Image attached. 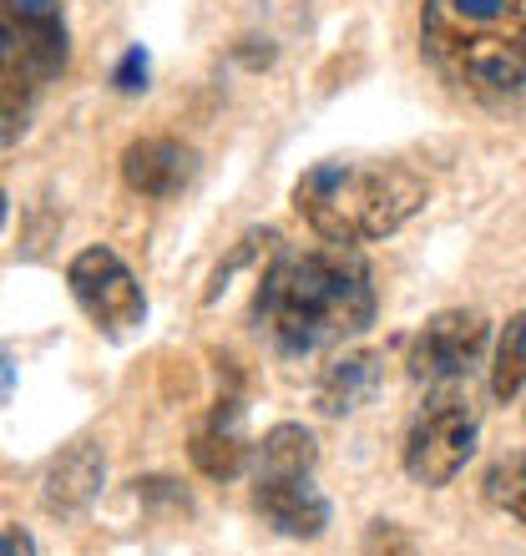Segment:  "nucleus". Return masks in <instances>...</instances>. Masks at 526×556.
Segmentation results:
<instances>
[{
  "label": "nucleus",
  "instance_id": "nucleus-1",
  "mask_svg": "<svg viewBox=\"0 0 526 556\" xmlns=\"http://www.w3.org/2000/svg\"><path fill=\"white\" fill-rule=\"evenodd\" d=\"M253 319L284 359L339 350L375 324V283L360 249H284L259 274Z\"/></svg>",
  "mask_w": 526,
  "mask_h": 556
},
{
  "label": "nucleus",
  "instance_id": "nucleus-2",
  "mask_svg": "<svg viewBox=\"0 0 526 556\" xmlns=\"http://www.w3.org/2000/svg\"><path fill=\"white\" fill-rule=\"evenodd\" d=\"M421 46L430 66L466 97L486 106L522 102V0H425Z\"/></svg>",
  "mask_w": 526,
  "mask_h": 556
},
{
  "label": "nucleus",
  "instance_id": "nucleus-3",
  "mask_svg": "<svg viewBox=\"0 0 526 556\" xmlns=\"http://www.w3.org/2000/svg\"><path fill=\"white\" fill-rule=\"evenodd\" d=\"M430 203L425 177L405 162H370V157H329L314 162L293 182V213L324 238V243H375L405 228Z\"/></svg>",
  "mask_w": 526,
  "mask_h": 556
},
{
  "label": "nucleus",
  "instance_id": "nucleus-4",
  "mask_svg": "<svg viewBox=\"0 0 526 556\" xmlns=\"http://www.w3.org/2000/svg\"><path fill=\"white\" fill-rule=\"evenodd\" d=\"M476 435H481V400H476L471 380L430 384V395L405 430V451H400L405 476L415 485H430V491L451 485L476 455Z\"/></svg>",
  "mask_w": 526,
  "mask_h": 556
},
{
  "label": "nucleus",
  "instance_id": "nucleus-5",
  "mask_svg": "<svg viewBox=\"0 0 526 556\" xmlns=\"http://www.w3.org/2000/svg\"><path fill=\"white\" fill-rule=\"evenodd\" d=\"M66 283H72V299L82 304V314L102 334H132L147 319V293L137 283V274L122 264V253L102 249V243L76 253L72 268H66Z\"/></svg>",
  "mask_w": 526,
  "mask_h": 556
},
{
  "label": "nucleus",
  "instance_id": "nucleus-6",
  "mask_svg": "<svg viewBox=\"0 0 526 556\" xmlns=\"http://www.w3.org/2000/svg\"><path fill=\"white\" fill-rule=\"evenodd\" d=\"M486 344H491V324L476 308H446L436 319H425V329L410 344V375L421 384L471 380L486 359Z\"/></svg>",
  "mask_w": 526,
  "mask_h": 556
},
{
  "label": "nucleus",
  "instance_id": "nucleus-7",
  "mask_svg": "<svg viewBox=\"0 0 526 556\" xmlns=\"http://www.w3.org/2000/svg\"><path fill=\"white\" fill-rule=\"evenodd\" d=\"M253 511L289 542H320L329 527V496L309 466H253Z\"/></svg>",
  "mask_w": 526,
  "mask_h": 556
},
{
  "label": "nucleus",
  "instance_id": "nucleus-8",
  "mask_svg": "<svg viewBox=\"0 0 526 556\" xmlns=\"http://www.w3.org/2000/svg\"><path fill=\"white\" fill-rule=\"evenodd\" d=\"M122 177H127L132 192L162 203V198H177L198 177V152L177 137H137L122 152Z\"/></svg>",
  "mask_w": 526,
  "mask_h": 556
},
{
  "label": "nucleus",
  "instance_id": "nucleus-9",
  "mask_svg": "<svg viewBox=\"0 0 526 556\" xmlns=\"http://www.w3.org/2000/svg\"><path fill=\"white\" fill-rule=\"evenodd\" d=\"M102 485H107L102 445L76 440L72 451H61L51 460V470H46V481H41V501H46V511H57V516H82L91 501L102 496Z\"/></svg>",
  "mask_w": 526,
  "mask_h": 556
},
{
  "label": "nucleus",
  "instance_id": "nucleus-10",
  "mask_svg": "<svg viewBox=\"0 0 526 556\" xmlns=\"http://www.w3.org/2000/svg\"><path fill=\"white\" fill-rule=\"evenodd\" d=\"M192 466L203 470L208 481H234L249 466V435H243V405L238 400H218L198 430H192Z\"/></svg>",
  "mask_w": 526,
  "mask_h": 556
},
{
  "label": "nucleus",
  "instance_id": "nucleus-11",
  "mask_svg": "<svg viewBox=\"0 0 526 556\" xmlns=\"http://www.w3.org/2000/svg\"><path fill=\"white\" fill-rule=\"evenodd\" d=\"M380 380H385V359L375 350L339 354L335 365L324 369L320 395H314V400H320L324 415H354L360 405H370V400H375Z\"/></svg>",
  "mask_w": 526,
  "mask_h": 556
},
{
  "label": "nucleus",
  "instance_id": "nucleus-12",
  "mask_svg": "<svg viewBox=\"0 0 526 556\" xmlns=\"http://www.w3.org/2000/svg\"><path fill=\"white\" fill-rule=\"evenodd\" d=\"M522 380H526V319L512 314L497 339V359H491V395L501 405H516L522 400Z\"/></svg>",
  "mask_w": 526,
  "mask_h": 556
},
{
  "label": "nucleus",
  "instance_id": "nucleus-13",
  "mask_svg": "<svg viewBox=\"0 0 526 556\" xmlns=\"http://www.w3.org/2000/svg\"><path fill=\"white\" fill-rule=\"evenodd\" d=\"M36 97H41V87H30V81L15 72L11 61H0V147L15 142V137L26 132Z\"/></svg>",
  "mask_w": 526,
  "mask_h": 556
},
{
  "label": "nucleus",
  "instance_id": "nucleus-14",
  "mask_svg": "<svg viewBox=\"0 0 526 556\" xmlns=\"http://www.w3.org/2000/svg\"><path fill=\"white\" fill-rule=\"evenodd\" d=\"M526 455L522 451H512L506 455V460H497V466L486 470V501H491V506H497V511H506L512 516V521H522L526 516Z\"/></svg>",
  "mask_w": 526,
  "mask_h": 556
},
{
  "label": "nucleus",
  "instance_id": "nucleus-15",
  "mask_svg": "<svg viewBox=\"0 0 526 556\" xmlns=\"http://www.w3.org/2000/svg\"><path fill=\"white\" fill-rule=\"evenodd\" d=\"M360 556H421L415 536H410L400 521H370L365 527V542H360Z\"/></svg>",
  "mask_w": 526,
  "mask_h": 556
},
{
  "label": "nucleus",
  "instance_id": "nucleus-16",
  "mask_svg": "<svg viewBox=\"0 0 526 556\" xmlns=\"http://www.w3.org/2000/svg\"><path fill=\"white\" fill-rule=\"evenodd\" d=\"M147 76H152V56H147L142 46H132V51H122L117 66H112V87L122 97H137V91H147Z\"/></svg>",
  "mask_w": 526,
  "mask_h": 556
},
{
  "label": "nucleus",
  "instance_id": "nucleus-17",
  "mask_svg": "<svg viewBox=\"0 0 526 556\" xmlns=\"http://www.w3.org/2000/svg\"><path fill=\"white\" fill-rule=\"evenodd\" d=\"M0 556H41L26 527H0Z\"/></svg>",
  "mask_w": 526,
  "mask_h": 556
},
{
  "label": "nucleus",
  "instance_id": "nucleus-18",
  "mask_svg": "<svg viewBox=\"0 0 526 556\" xmlns=\"http://www.w3.org/2000/svg\"><path fill=\"white\" fill-rule=\"evenodd\" d=\"M0 223H5V192H0Z\"/></svg>",
  "mask_w": 526,
  "mask_h": 556
}]
</instances>
